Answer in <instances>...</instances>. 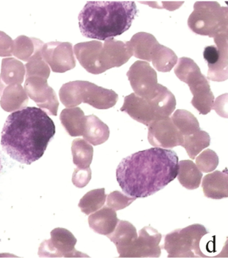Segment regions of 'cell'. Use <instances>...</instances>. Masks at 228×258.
<instances>
[{
    "mask_svg": "<svg viewBox=\"0 0 228 258\" xmlns=\"http://www.w3.org/2000/svg\"><path fill=\"white\" fill-rule=\"evenodd\" d=\"M62 104L67 108L87 103L98 109H107L115 106L119 99L117 93L85 81L65 83L59 91Z\"/></svg>",
    "mask_w": 228,
    "mask_h": 258,
    "instance_id": "5",
    "label": "cell"
},
{
    "mask_svg": "<svg viewBox=\"0 0 228 258\" xmlns=\"http://www.w3.org/2000/svg\"><path fill=\"white\" fill-rule=\"evenodd\" d=\"M179 158L176 152L155 147L123 158L116 170L125 194L145 198L164 189L177 178Z\"/></svg>",
    "mask_w": 228,
    "mask_h": 258,
    "instance_id": "1",
    "label": "cell"
},
{
    "mask_svg": "<svg viewBox=\"0 0 228 258\" xmlns=\"http://www.w3.org/2000/svg\"><path fill=\"white\" fill-rule=\"evenodd\" d=\"M41 54L54 73H65L76 67V58L70 42H48L42 46Z\"/></svg>",
    "mask_w": 228,
    "mask_h": 258,
    "instance_id": "13",
    "label": "cell"
},
{
    "mask_svg": "<svg viewBox=\"0 0 228 258\" xmlns=\"http://www.w3.org/2000/svg\"><path fill=\"white\" fill-rule=\"evenodd\" d=\"M189 28L198 35L214 38L228 32V8L217 2H196L188 18Z\"/></svg>",
    "mask_w": 228,
    "mask_h": 258,
    "instance_id": "7",
    "label": "cell"
},
{
    "mask_svg": "<svg viewBox=\"0 0 228 258\" xmlns=\"http://www.w3.org/2000/svg\"><path fill=\"white\" fill-rule=\"evenodd\" d=\"M127 42L135 57L148 62L156 57L161 46L154 36L146 32H138Z\"/></svg>",
    "mask_w": 228,
    "mask_h": 258,
    "instance_id": "17",
    "label": "cell"
},
{
    "mask_svg": "<svg viewBox=\"0 0 228 258\" xmlns=\"http://www.w3.org/2000/svg\"><path fill=\"white\" fill-rule=\"evenodd\" d=\"M175 74L182 82L188 85L193 97L191 104L200 114L207 115L213 109L215 97L206 77L191 58L182 57L178 60Z\"/></svg>",
    "mask_w": 228,
    "mask_h": 258,
    "instance_id": "6",
    "label": "cell"
},
{
    "mask_svg": "<svg viewBox=\"0 0 228 258\" xmlns=\"http://www.w3.org/2000/svg\"><path fill=\"white\" fill-rule=\"evenodd\" d=\"M209 231L203 225L193 224L174 230L165 237L162 249L168 257H207L200 248V241Z\"/></svg>",
    "mask_w": 228,
    "mask_h": 258,
    "instance_id": "8",
    "label": "cell"
},
{
    "mask_svg": "<svg viewBox=\"0 0 228 258\" xmlns=\"http://www.w3.org/2000/svg\"><path fill=\"white\" fill-rule=\"evenodd\" d=\"M25 75V65L21 61L14 58H4L0 73V95L8 85H21Z\"/></svg>",
    "mask_w": 228,
    "mask_h": 258,
    "instance_id": "20",
    "label": "cell"
},
{
    "mask_svg": "<svg viewBox=\"0 0 228 258\" xmlns=\"http://www.w3.org/2000/svg\"><path fill=\"white\" fill-rule=\"evenodd\" d=\"M44 44V42L38 38L18 36L14 40L12 55L24 62H28L34 56L41 54Z\"/></svg>",
    "mask_w": 228,
    "mask_h": 258,
    "instance_id": "23",
    "label": "cell"
},
{
    "mask_svg": "<svg viewBox=\"0 0 228 258\" xmlns=\"http://www.w3.org/2000/svg\"><path fill=\"white\" fill-rule=\"evenodd\" d=\"M14 48V40L5 32L0 31V56H11Z\"/></svg>",
    "mask_w": 228,
    "mask_h": 258,
    "instance_id": "34",
    "label": "cell"
},
{
    "mask_svg": "<svg viewBox=\"0 0 228 258\" xmlns=\"http://www.w3.org/2000/svg\"><path fill=\"white\" fill-rule=\"evenodd\" d=\"M0 105L7 112L19 110L27 105L29 97L21 85H10L0 95Z\"/></svg>",
    "mask_w": 228,
    "mask_h": 258,
    "instance_id": "21",
    "label": "cell"
},
{
    "mask_svg": "<svg viewBox=\"0 0 228 258\" xmlns=\"http://www.w3.org/2000/svg\"><path fill=\"white\" fill-rule=\"evenodd\" d=\"M84 111L80 107L64 109L61 112V123L72 137L83 136L85 123Z\"/></svg>",
    "mask_w": 228,
    "mask_h": 258,
    "instance_id": "25",
    "label": "cell"
},
{
    "mask_svg": "<svg viewBox=\"0 0 228 258\" xmlns=\"http://www.w3.org/2000/svg\"><path fill=\"white\" fill-rule=\"evenodd\" d=\"M73 162L77 168L90 167L93 158V147L89 142L82 138H77L72 144Z\"/></svg>",
    "mask_w": 228,
    "mask_h": 258,
    "instance_id": "27",
    "label": "cell"
},
{
    "mask_svg": "<svg viewBox=\"0 0 228 258\" xmlns=\"http://www.w3.org/2000/svg\"><path fill=\"white\" fill-rule=\"evenodd\" d=\"M107 197V206L115 211L122 210L129 207L137 199L118 190L111 192Z\"/></svg>",
    "mask_w": 228,
    "mask_h": 258,
    "instance_id": "32",
    "label": "cell"
},
{
    "mask_svg": "<svg viewBox=\"0 0 228 258\" xmlns=\"http://www.w3.org/2000/svg\"><path fill=\"white\" fill-rule=\"evenodd\" d=\"M139 3L149 6L153 8L166 9L172 12L179 9L184 2H139Z\"/></svg>",
    "mask_w": 228,
    "mask_h": 258,
    "instance_id": "35",
    "label": "cell"
},
{
    "mask_svg": "<svg viewBox=\"0 0 228 258\" xmlns=\"http://www.w3.org/2000/svg\"><path fill=\"white\" fill-rule=\"evenodd\" d=\"M219 164V157L216 152L207 149L196 158V165L201 172L209 173L215 170Z\"/></svg>",
    "mask_w": 228,
    "mask_h": 258,
    "instance_id": "31",
    "label": "cell"
},
{
    "mask_svg": "<svg viewBox=\"0 0 228 258\" xmlns=\"http://www.w3.org/2000/svg\"><path fill=\"white\" fill-rule=\"evenodd\" d=\"M138 13L135 2H87L79 15L85 37L105 40L123 34Z\"/></svg>",
    "mask_w": 228,
    "mask_h": 258,
    "instance_id": "3",
    "label": "cell"
},
{
    "mask_svg": "<svg viewBox=\"0 0 228 258\" xmlns=\"http://www.w3.org/2000/svg\"><path fill=\"white\" fill-rule=\"evenodd\" d=\"M92 172L90 167L77 168L72 175V182L78 188H84L91 181Z\"/></svg>",
    "mask_w": 228,
    "mask_h": 258,
    "instance_id": "33",
    "label": "cell"
},
{
    "mask_svg": "<svg viewBox=\"0 0 228 258\" xmlns=\"http://www.w3.org/2000/svg\"><path fill=\"white\" fill-rule=\"evenodd\" d=\"M202 177V172L193 161L186 160L178 162L177 178L183 187L188 190L197 189L200 186Z\"/></svg>",
    "mask_w": 228,
    "mask_h": 258,
    "instance_id": "24",
    "label": "cell"
},
{
    "mask_svg": "<svg viewBox=\"0 0 228 258\" xmlns=\"http://www.w3.org/2000/svg\"><path fill=\"white\" fill-rule=\"evenodd\" d=\"M24 89L28 97L32 99L49 115L56 116L59 102L56 92L49 86L47 79L33 76L26 79Z\"/></svg>",
    "mask_w": 228,
    "mask_h": 258,
    "instance_id": "12",
    "label": "cell"
},
{
    "mask_svg": "<svg viewBox=\"0 0 228 258\" xmlns=\"http://www.w3.org/2000/svg\"><path fill=\"white\" fill-rule=\"evenodd\" d=\"M119 219L113 209L105 206L93 213L89 217V224L95 233L107 235L113 232Z\"/></svg>",
    "mask_w": 228,
    "mask_h": 258,
    "instance_id": "19",
    "label": "cell"
},
{
    "mask_svg": "<svg viewBox=\"0 0 228 258\" xmlns=\"http://www.w3.org/2000/svg\"><path fill=\"white\" fill-rule=\"evenodd\" d=\"M117 247L119 257H129L134 243L137 239V229L129 221L119 220L115 230L107 235Z\"/></svg>",
    "mask_w": 228,
    "mask_h": 258,
    "instance_id": "16",
    "label": "cell"
},
{
    "mask_svg": "<svg viewBox=\"0 0 228 258\" xmlns=\"http://www.w3.org/2000/svg\"><path fill=\"white\" fill-rule=\"evenodd\" d=\"M176 107L175 95L166 87L160 85L156 97L146 99L135 93L125 97L121 111L127 113L138 122L148 126L158 119L170 117Z\"/></svg>",
    "mask_w": 228,
    "mask_h": 258,
    "instance_id": "4",
    "label": "cell"
},
{
    "mask_svg": "<svg viewBox=\"0 0 228 258\" xmlns=\"http://www.w3.org/2000/svg\"><path fill=\"white\" fill-rule=\"evenodd\" d=\"M162 235L152 227H144L138 232L129 257H159L162 254L160 245Z\"/></svg>",
    "mask_w": 228,
    "mask_h": 258,
    "instance_id": "15",
    "label": "cell"
},
{
    "mask_svg": "<svg viewBox=\"0 0 228 258\" xmlns=\"http://www.w3.org/2000/svg\"><path fill=\"white\" fill-rule=\"evenodd\" d=\"M148 127V142L154 147L172 149L182 145L183 136L170 117L155 121Z\"/></svg>",
    "mask_w": 228,
    "mask_h": 258,
    "instance_id": "14",
    "label": "cell"
},
{
    "mask_svg": "<svg viewBox=\"0 0 228 258\" xmlns=\"http://www.w3.org/2000/svg\"><path fill=\"white\" fill-rule=\"evenodd\" d=\"M127 76L137 96L146 99L156 97L160 84L158 83V74L149 62L142 60L134 62L127 73Z\"/></svg>",
    "mask_w": 228,
    "mask_h": 258,
    "instance_id": "10",
    "label": "cell"
},
{
    "mask_svg": "<svg viewBox=\"0 0 228 258\" xmlns=\"http://www.w3.org/2000/svg\"><path fill=\"white\" fill-rule=\"evenodd\" d=\"M56 133L54 121L41 108L26 107L8 117L2 132L1 145L20 163L37 161Z\"/></svg>",
    "mask_w": 228,
    "mask_h": 258,
    "instance_id": "2",
    "label": "cell"
},
{
    "mask_svg": "<svg viewBox=\"0 0 228 258\" xmlns=\"http://www.w3.org/2000/svg\"><path fill=\"white\" fill-rule=\"evenodd\" d=\"M51 238L40 245L38 255L40 257H79L87 256L75 249L77 239L70 231L56 228L51 231Z\"/></svg>",
    "mask_w": 228,
    "mask_h": 258,
    "instance_id": "11",
    "label": "cell"
},
{
    "mask_svg": "<svg viewBox=\"0 0 228 258\" xmlns=\"http://www.w3.org/2000/svg\"><path fill=\"white\" fill-rule=\"evenodd\" d=\"M213 38L215 45L204 48L203 58L208 65L207 79L221 82L228 78V32Z\"/></svg>",
    "mask_w": 228,
    "mask_h": 258,
    "instance_id": "9",
    "label": "cell"
},
{
    "mask_svg": "<svg viewBox=\"0 0 228 258\" xmlns=\"http://www.w3.org/2000/svg\"><path fill=\"white\" fill-rule=\"evenodd\" d=\"M106 199L107 195L105 188L92 190L81 199L79 207L83 213L89 215L102 208L105 205Z\"/></svg>",
    "mask_w": 228,
    "mask_h": 258,
    "instance_id": "29",
    "label": "cell"
},
{
    "mask_svg": "<svg viewBox=\"0 0 228 258\" xmlns=\"http://www.w3.org/2000/svg\"><path fill=\"white\" fill-rule=\"evenodd\" d=\"M26 77L37 76L48 79L50 75V69L42 54H38L25 64Z\"/></svg>",
    "mask_w": 228,
    "mask_h": 258,
    "instance_id": "30",
    "label": "cell"
},
{
    "mask_svg": "<svg viewBox=\"0 0 228 258\" xmlns=\"http://www.w3.org/2000/svg\"><path fill=\"white\" fill-rule=\"evenodd\" d=\"M110 130L108 125L95 115L85 117L83 136L92 145L98 146L109 139Z\"/></svg>",
    "mask_w": 228,
    "mask_h": 258,
    "instance_id": "22",
    "label": "cell"
},
{
    "mask_svg": "<svg viewBox=\"0 0 228 258\" xmlns=\"http://www.w3.org/2000/svg\"><path fill=\"white\" fill-rule=\"evenodd\" d=\"M171 118L183 136L191 135L201 130L196 117L185 109H178Z\"/></svg>",
    "mask_w": 228,
    "mask_h": 258,
    "instance_id": "28",
    "label": "cell"
},
{
    "mask_svg": "<svg viewBox=\"0 0 228 258\" xmlns=\"http://www.w3.org/2000/svg\"><path fill=\"white\" fill-rule=\"evenodd\" d=\"M210 142L209 134L200 130L191 135L183 136L182 146L186 150L189 158L194 160L202 150L210 145Z\"/></svg>",
    "mask_w": 228,
    "mask_h": 258,
    "instance_id": "26",
    "label": "cell"
},
{
    "mask_svg": "<svg viewBox=\"0 0 228 258\" xmlns=\"http://www.w3.org/2000/svg\"><path fill=\"white\" fill-rule=\"evenodd\" d=\"M203 194L207 198L222 199L228 197L227 170L224 171L217 170L205 175L203 178Z\"/></svg>",
    "mask_w": 228,
    "mask_h": 258,
    "instance_id": "18",
    "label": "cell"
}]
</instances>
